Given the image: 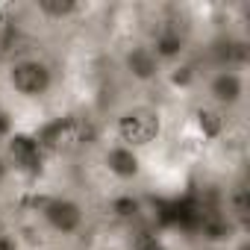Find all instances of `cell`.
I'll return each mask as SVG.
<instances>
[{
	"label": "cell",
	"instance_id": "4",
	"mask_svg": "<svg viewBox=\"0 0 250 250\" xmlns=\"http://www.w3.org/2000/svg\"><path fill=\"white\" fill-rule=\"evenodd\" d=\"M200 103L238 118L244 115L247 106V94H250V77H247V65L244 62H215L206 65L197 77V88Z\"/></svg>",
	"mask_w": 250,
	"mask_h": 250
},
{
	"label": "cell",
	"instance_id": "7",
	"mask_svg": "<svg viewBox=\"0 0 250 250\" xmlns=\"http://www.w3.org/2000/svg\"><path fill=\"white\" fill-rule=\"evenodd\" d=\"M0 153H3L15 183H36L47 168V150L36 130L12 127L0 136Z\"/></svg>",
	"mask_w": 250,
	"mask_h": 250
},
{
	"label": "cell",
	"instance_id": "8",
	"mask_svg": "<svg viewBox=\"0 0 250 250\" xmlns=\"http://www.w3.org/2000/svg\"><path fill=\"white\" fill-rule=\"evenodd\" d=\"M191 127L197 130V136H200L206 145H221V142H227V136H229L232 118L197 100V106L191 109Z\"/></svg>",
	"mask_w": 250,
	"mask_h": 250
},
{
	"label": "cell",
	"instance_id": "10",
	"mask_svg": "<svg viewBox=\"0 0 250 250\" xmlns=\"http://www.w3.org/2000/svg\"><path fill=\"white\" fill-rule=\"evenodd\" d=\"M247 212H250V194L244 180H235L224 191V221L232 229H247Z\"/></svg>",
	"mask_w": 250,
	"mask_h": 250
},
{
	"label": "cell",
	"instance_id": "12",
	"mask_svg": "<svg viewBox=\"0 0 250 250\" xmlns=\"http://www.w3.org/2000/svg\"><path fill=\"white\" fill-rule=\"evenodd\" d=\"M180 250H224V244H218V241H209V238H200V241H194V244H186V247H180Z\"/></svg>",
	"mask_w": 250,
	"mask_h": 250
},
{
	"label": "cell",
	"instance_id": "3",
	"mask_svg": "<svg viewBox=\"0 0 250 250\" xmlns=\"http://www.w3.org/2000/svg\"><path fill=\"white\" fill-rule=\"evenodd\" d=\"M30 212L36 224L59 244L77 241L88 229V221H91L88 203L74 191H42L36 194Z\"/></svg>",
	"mask_w": 250,
	"mask_h": 250
},
{
	"label": "cell",
	"instance_id": "15",
	"mask_svg": "<svg viewBox=\"0 0 250 250\" xmlns=\"http://www.w3.org/2000/svg\"><path fill=\"white\" fill-rule=\"evenodd\" d=\"M53 250H68V247H65V244H56V247H53Z\"/></svg>",
	"mask_w": 250,
	"mask_h": 250
},
{
	"label": "cell",
	"instance_id": "1",
	"mask_svg": "<svg viewBox=\"0 0 250 250\" xmlns=\"http://www.w3.org/2000/svg\"><path fill=\"white\" fill-rule=\"evenodd\" d=\"M171 130V118L165 103L153 97H136V100H124L121 106L112 109L106 121V139H115L121 145H127L139 153L156 150Z\"/></svg>",
	"mask_w": 250,
	"mask_h": 250
},
{
	"label": "cell",
	"instance_id": "14",
	"mask_svg": "<svg viewBox=\"0 0 250 250\" xmlns=\"http://www.w3.org/2000/svg\"><path fill=\"white\" fill-rule=\"evenodd\" d=\"M150 250H180V247H177V244H171V241H165V238H159Z\"/></svg>",
	"mask_w": 250,
	"mask_h": 250
},
{
	"label": "cell",
	"instance_id": "6",
	"mask_svg": "<svg viewBox=\"0 0 250 250\" xmlns=\"http://www.w3.org/2000/svg\"><path fill=\"white\" fill-rule=\"evenodd\" d=\"M118 74L127 80V85L139 88V91H150L165 85V65L156 56V50L150 47V42L145 36H133L121 44L118 56H115Z\"/></svg>",
	"mask_w": 250,
	"mask_h": 250
},
{
	"label": "cell",
	"instance_id": "2",
	"mask_svg": "<svg viewBox=\"0 0 250 250\" xmlns=\"http://www.w3.org/2000/svg\"><path fill=\"white\" fill-rule=\"evenodd\" d=\"M0 85L15 103L42 106L59 88V65L42 50L12 53L0 68Z\"/></svg>",
	"mask_w": 250,
	"mask_h": 250
},
{
	"label": "cell",
	"instance_id": "13",
	"mask_svg": "<svg viewBox=\"0 0 250 250\" xmlns=\"http://www.w3.org/2000/svg\"><path fill=\"white\" fill-rule=\"evenodd\" d=\"M9 183H15V177H12V171H9V165H6V159H3V153H0V191H3Z\"/></svg>",
	"mask_w": 250,
	"mask_h": 250
},
{
	"label": "cell",
	"instance_id": "11",
	"mask_svg": "<svg viewBox=\"0 0 250 250\" xmlns=\"http://www.w3.org/2000/svg\"><path fill=\"white\" fill-rule=\"evenodd\" d=\"M0 250H27V241L18 227L0 224Z\"/></svg>",
	"mask_w": 250,
	"mask_h": 250
},
{
	"label": "cell",
	"instance_id": "5",
	"mask_svg": "<svg viewBox=\"0 0 250 250\" xmlns=\"http://www.w3.org/2000/svg\"><path fill=\"white\" fill-rule=\"evenodd\" d=\"M97 171L115 191H136L147 180V153H139L115 139H100L97 145Z\"/></svg>",
	"mask_w": 250,
	"mask_h": 250
},
{
	"label": "cell",
	"instance_id": "9",
	"mask_svg": "<svg viewBox=\"0 0 250 250\" xmlns=\"http://www.w3.org/2000/svg\"><path fill=\"white\" fill-rule=\"evenodd\" d=\"M30 12L44 24L62 27V24H74L77 18H85L91 6L80 3V0H36V3H30Z\"/></svg>",
	"mask_w": 250,
	"mask_h": 250
}]
</instances>
